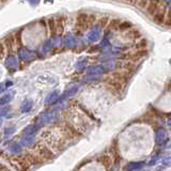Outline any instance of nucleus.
<instances>
[{"label": "nucleus", "instance_id": "nucleus-21", "mask_svg": "<svg viewBox=\"0 0 171 171\" xmlns=\"http://www.w3.org/2000/svg\"><path fill=\"white\" fill-rule=\"evenodd\" d=\"M9 102V96H4L3 98L1 100V104H6V103Z\"/></svg>", "mask_w": 171, "mask_h": 171}, {"label": "nucleus", "instance_id": "nucleus-2", "mask_svg": "<svg viewBox=\"0 0 171 171\" xmlns=\"http://www.w3.org/2000/svg\"><path fill=\"white\" fill-rule=\"evenodd\" d=\"M55 120V115L54 114H44V115H41L38 119L37 124H38L40 126L42 125H46L49 123H52V121Z\"/></svg>", "mask_w": 171, "mask_h": 171}, {"label": "nucleus", "instance_id": "nucleus-5", "mask_svg": "<svg viewBox=\"0 0 171 171\" xmlns=\"http://www.w3.org/2000/svg\"><path fill=\"white\" fill-rule=\"evenodd\" d=\"M40 125L38 124H30L28 125L27 127H25V129L23 131V134L24 135H34L37 134L38 131H40Z\"/></svg>", "mask_w": 171, "mask_h": 171}, {"label": "nucleus", "instance_id": "nucleus-19", "mask_svg": "<svg viewBox=\"0 0 171 171\" xmlns=\"http://www.w3.org/2000/svg\"><path fill=\"white\" fill-rule=\"evenodd\" d=\"M30 108H31V104H26V105H24L23 107H21V111L27 112V111L30 110Z\"/></svg>", "mask_w": 171, "mask_h": 171}, {"label": "nucleus", "instance_id": "nucleus-26", "mask_svg": "<svg viewBox=\"0 0 171 171\" xmlns=\"http://www.w3.org/2000/svg\"><path fill=\"white\" fill-rule=\"evenodd\" d=\"M2 1H3V0H2Z\"/></svg>", "mask_w": 171, "mask_h": 171}, {"label": "nucleus", "instance_id": "nucleus-4", "mask_svg": "<svg viewBox=\"0 0 171 171\" xmlns=\"http://www.w3.org/2000/svg\"><path fill=\"white\" fill-rule=\"evenodd\" d=\"M35 138H34V135H24L20 139V143L21 146H30L34 143Z\"/></svg>", "mask_w": 171, "mask_h": 171}, {"label": "nucleus", "instance_id": "nucleus-8", "mask_svg": "<svg viewBox=\"0 0 171 171\" xmlns=\"http://www.w3.org/2000/svg\"><path fill=\"white\" fill-rule=\"evenodd\" d=\"M142 167V163H140V162H132V163H129V164H127V166H126V171H137V170H139L140 168Z\"/></svg>", "mask_w": 171, "mask_h": 171}, {"label": "nucleus", "instance_id": "nucleus-25", "mask_svg": "<svg viewBox=\"0 0 171 171\" xmlns=\"http://www.w3.org/2000/svg\"><path fill=\"white\" fill-rule=\"evenodd\" d=\"M168 1H170V0H168Z\"/></svg>", "mask_w": 171, "mask_h": 171}, {"label": "nucleus", "instance_id": "nucleus-10", "mask_svg": "<svg viewBox=\"0 0 171 171\" xmlns=\"http://www.w3.org/2000/svg\"><path fill=\"white\" fill-rule=\"evenodd\" d=\"M64 17L63 16H60L59 18L56 19V26H57V32L58 33H62L64 29Z\"/></svg>", "mask_w": 171, "mask_h": 171}, {"label": "nucleus", "instance_id": "nucleus-12", "mask_svg": "<svg viewBox=\"0 0 171 171\" xmlns=\"http://www.w3.org/2000/svg\"><path fill=\"white\" fill-rule=\"evenodd\" d=\"M120 29L121 31H125V30H128L129 28H132V24L128 23V21H126V23H122L119 25V27H118Z\"/></svg>", "mask_w": 171, "mask_h": 171}, {"label": "nucleus", "instance_id": "nucleus-11", "mask_svg": "<svg viewBox=\"0 0 171 171\" xmlns=\"http://www.w3.org/2000/svg\"><path fill=\"white\" fill-rule=\"evenodd\" d=\"M47 24H48V28H49V31L52 34L57 32V26H56V19L54 18H50L47 20Z\"/></svg>", "mask_w": 171, "mask_h": 171}, {"label": "nucleus", "instance_id": "nucleus-1", "mask_svg": "<svg viewBox=\"0 0 171 171\" xmlns=\"http://www.w3.org/2000/svg\"><path fill=\"white\" fill-rule=\"evenodd\" d=\"M166 13H167V9H166L165 6H160L158 7L157 11L153 14V18H154V21L158 25L163 24L165 21V17H166Z\"/></svg>", "mask_w": 171, "mask_h": 171}, {"label": "nucleus", "instance_id": "nucleus-18", "mask_svg": "<svg viewBox=\"0 0 171 171\" xmlns=\"http://www.w3.org/2000/svg\"><path fill=\"white\" fill-rule=\"evenodd\" d=\"M95 21V16L94 15H89L88 16V25H92L93 23Z\"/></svg>", "mask_w": 171, "mask_h": 171}, {"label": "nucleus", "instance_id": "nucleus-7", "mask_svg": "<svg viewBox=\"0 0 171 171\" xmlns=\"http://www.w3.org/2000/svg\"><path fill=\"white\" fill-rule=\"evenodd\" d=\"M21 144L18 142H15V141H12L11 143L9 144V150L11 151L12 153L14 154H18L21 152Z\"/></svg>", "mask_w": 171, "mask_h": 171}, {"label": "nucleus", "instance_id": "nucleus-20", "mask_svg": "<svg viewBox=\"0 0 171 171\" xmlns=\"http://www.w3.org/2000/svg\"><path fill=\"white\" fill-rule=\"evenodd\" d=\"M164 164H165L166 166H171V156L166 157L165 160H164Z\"/></svg>", "mask_w": 171, "mask_h": 171}, {"label": "nucleus", "instance_id": "nucleus-3", "mask_svg": "<svg viewBox=\"0 0 171 171\" xmlns=\"http://www.w3.org/2000/svg\"><path fill=\"white\" fill-rule=\"evenodd\" d=\"M168 140V134L165 128H160L156 132V141L158 144H163Z\"/></svg>", "mask_w": 171, "mask_h": 171}, {"label": "nucleus", "instance_id": "nucleus-13", "mask_svg": "<svg viewBox=\"0 0 171 171\" xmlns=\"http://www.w3.org/2000/svg\"><path fill=\"white\" fill-rule=\"evenodd\" d=\"M15 132H16L15 127H14V126H12V127L10 126V127H7V128L4 129L3 133H4V136L8 137V136H11V135H13L14 133H15Z\"/></svg>", "mask_w": 171, "mask_h": 171}, {"label": "nucleus", "instance_id": "nucleus-6", "mask_svg": "<svg viewBox=\"0 0 171 171\" xmlns=\"http://www.w3.org/2000/svg\"><path fill=\"white\" fill-rule=\"evenodd\" d=\"M160 4V3L157 1V0H150V2H149L148 6H146V12H148L149 14H151V15H153V14L157 11Z\"/></svg>", "mask_w": 171, "mask_h": 171}, {"label": "nucleus", "instance_id": "nucleus-17", "mask_svg": "<svg viewBox=\"0 0 171 171\" xmlns=\"http://www.w3.org/2000/svg\"><path fill=\"white\" fill-rule=\"evenodd\" d=\"M109 23V19H108L107 17L106 18H102V19H100V24H101V27H106V25Z\"/></svg>", "mask_w": 171, "mask_h": 171}, {"label": "nucleus", "instance_id": "nucleus-15", "mask_svg": "<svg viewBox=\"0 0 171 171\" xmlns=\"http://www.w3.org/2000/svg\"><path fill=\"white\" fill-rule=\"evenodd\" d=\"M6 52H7V48L4 46L3 42H0V58H3L6 56Z\"/></svg>", "mask_w": 171, "mask_h": 171}, {"label": "nucleus", "instance_id": "nucleus-14", "mask_svg": "<svg viewBox=\"0 0 171 171\" xmlns=\"http://www.w3.org/2000/svg\"><path fill=\"white\" fill-rule=\"evenodd\" d=\"M165 25L166 26H171V9L169 11H167L165 17Z\"/></svg>", "mask_w": 171, "mask_h": 171}, {"label": "nucleus", "instance_id": "nucleus-23", "mask_svg": "<svg viewBox=\"0 0 171 171\" xmlns=\"http://www.w3.org/2000/svg\"><path fill=\"white\" fill-rule=\"evenodd\" d=\"M168 124H169V126L171 127V118H170L169 120H168Z\"/></svg>", "mask_w": 171, "mask_h": 171}, {"label": "nucleus", "instance_id": "nucleus-24", "mask_svg": "<svg viewBox=\"0 0 171 171\" xmlns=\"http://www.w3.org/2000/svg\"><path fill=\"white\" fill-rule=\"evenodd\" d=\"M2 124V121H1V120H0V125H1Z\"/></svg>", "mask_w": 171, "mask_h": 171}, {"label": "nucleus", "instance_id": "nucleus-9", "mask_svg": "<svg viewBox=\"0 0 171 171\" xmlns=\"http://www.w3.org/2000/svg\"><path fill=\"white\" fill-rule=\"evenodd\" d=\"M3 44H4V46H6L7 49L12 50V48H13V46L15 45V41H14L13 35H9V37H7L6 38H4Z\"/></svg>", "mask_w": 171, "mask_h": 171}, {"label": "nucleus", "instance_id": "nucleus-16", "mask_svg": "<svg viewBox=\"0 0 171 171\" xmlns=\"http://www.w3.org/2000/svg\"><path fill=\"white\" fill-rule=\"evenodd\" d=\"M118 23H119V20H115V19H114V20H110L109 26H108V27H109V28L117 29V27H119V26H118Z\"/></svg>", "mask_w": 171, "mask_h": 171}, {"label": "nucleus", "instance_id": "nucleus-22", "mask_svg": "<svg viewBox=\"0 0 171 171\" xmlns=\"http://www.w3.org/2000/svg\"><path fill=\"white\" fill-rule=\"evenodd\" d=\"M0 171H11V170H9V169H6V168H1V169H0Z\"/></svg>", "mask_w": 171, "mask_h": 171}]
</instances>
